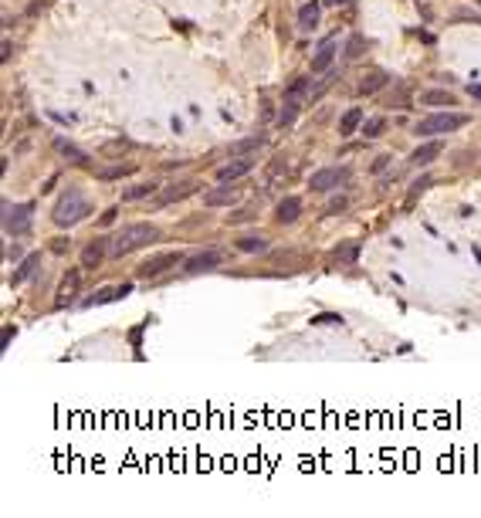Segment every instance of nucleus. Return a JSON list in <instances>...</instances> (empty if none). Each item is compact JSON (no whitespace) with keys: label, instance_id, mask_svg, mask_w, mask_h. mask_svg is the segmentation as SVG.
Returning <instances> with one entry per match:
<instances>
[{"label":"nucleus","instance_id":"obj_1","mask_svg":"<svg viewBox=\"0 0 481 518\" xmlns=\"http://www.w3.org/2000/svg\"><path fill=\"white\" fill-rule=\"evenodd\" d=\"M156 238H160V231H156L153 224H129V227H122L119 234L109 240V254H112V258L132 254V251L146 247L150 240H156Z\"/></svg>","mask_w":481,"mask_h":518},{"label":"nucleus","instance_id":"obj_2","mask_svg":"<svg viewBox=\"0 0 481 518\" xmlns=\"http://www.w3.org/2000/svg\"><path fill=\"white\" fill-rule=\"evenodd\" d=\"M92 214V203L81 197V190H68L65 197L54 203V214H51V220L58 224V227H72V224H79Z\"/></svg>","mask_w":481,"mask_h":518},{"label":"nucleus","instance_id":"obj_3","mask_svg":"<svg viewBox=\"0 0 481 518\" xmlns=\"http://www.w3.org/2000/svg\"><path fill=\"white\" fill-rule=\"evenodd\" d=\"M461 125H468V116H461V112H434V116L417 122L413 132H417L420 139H434V136L454 132V129H461Z\"/></svg>","mask_w":481,"mask_h":518},{"label":"nucleus","instance_id":"obj_4","mask_svg":"<svg viewBox=\"0 0 481 518\" xmlns=\"http://www.w3.org/2000/svg\"><path fill=\"white\" fill-rule=\"evenodd\" d=\"M31 220H34V203H17V207L3 203V231H7L10 238L28 234V231H31Z\"/></svg>","mask_w":481,"mask_h":518},{"label":"nucleus","instance_id":"obj_5","mask_svg":"<svg viewBox=\"0 0 481 518\" xmlns=\"http://www.w3.org/2000/svg\"><path fill=\"white\" fill-rule=\"evenodd\" d=\"M176 265H183V254L180 251H163V254H153L150 261H143L136 268V278H160L163 271H170Z\"/></svg>","mask_w":481,"mask_h":518},{"label":"nucleus","instance_id":"obj_6","mask_svg":"<svg viewBox=\"0 0 481 518\" xmlns=\"http://www.w3.org/2000/svg\"><path fill=\"white\" fill-rule=\"evenodd\" d=\"M346 180H349V169H346V166H325V169H319V173H312L309 187L319 190V194H325V190H336V187L346 183Z\"/></svg>","mask_w":481,"mask_h":518},{"label":"nucleus","instance_id":"obj_7","mask_svg":"<svg viewBox=\"0 0 481 518\" xmlns=\"http://www.w3.org/2000/svg\"><path fill=\"white\" fill-rule=\"evenodd\" d=\"M224 261V251H217V247H207V251H201V254H194L190 261H187V275H203V271H214L217 265Z\"/></svg>","mask_w":481,"mask_h":518},{"label":"nucleus","instance_id":"obj_8","mask_svg":"<svg viewBox=\"0 0 481 518\" xmlns=\"http://www.w3.org/2000/svg\"><path fill=\"white\" fill-rule=\"evenodd\" d=\"M254 156H238V160H231L227 166H221L217 169V180L221 183H234V180H240V176H247L251 169H254Z\"/></svg>","mask_w":481,"mask_h":518},{"label":"nucleus","instance_id":"obj_9","mask_svg":"<svg viewBox=\"0 0 481 518\" xmlns=\"http://www.w3.org/2000/svg\"><path fill=\"white\" fill-rule=\"evenodd\" d=\"M441 153H444V143H441V139H427L424 146H417V149L410 153V163H413V166H431V163L438 160Z\"/></svg>","mask_w":481,"mask_h":518},{"label":"nucleus","instance_id":"obj_10","mask_svg":"<svg viewBox=\"0 0 481 518\" xmlns=\"http://www.w3.org/2000/svg\"><path fill=\"white\" fill-rule=\"evenodd\" d=\"M197 180H183V183H176V187H170V190H163L160 197H156V207H166V203H176V200L190 197V194H197Z\"/></svg>","mask_w":481,"mask_h":518},{"label":"nucleus","instance_id":"obj_11","mask_svg":"<svg viewBox=\"0 0 481 518\" xmlns=\"http://www.w3.org/2000/svg\"><path fill=\"white\" fill-rule=\"evenodd\" d=\"M105 251H109V244H105V238L92 240L85 251H81V268L85 271H92V268H99L102 265V258H105Z\"/></svg>","mask_w":481,"mask_h":518},{"label":"nucleus","instance_id":"obj_12","mask_svg":"<svg viewBox=\"0 0 481 518\" xmlns=\"http://www.w3.org/2000/svg\"><path fill=\"white\" fill-rule=\"evenodd\" d=\"M336 51H339V48H336V41L329 38L319 48V54L312 58V75H322V72H329V68H332V61H336Z\"/></svg>","mask_w":481,"mask_h":518},{"label":"nucleus","instance_id":"obj_13","mask_svg":"<svg viewBox=\"0 0 481 518\" xmlns=\"http://www.w3.org/2000/svg\"><path fill=\"white\" fill-rule=\"evenodd\" d=\"M356 258H360V240H342V244L332 251V261H336L339 268H349V265H356Z\"/></svg>","mask_w":481,"mask_h":518},{"label":"nucleus","instance_id":"obj_14","mask_svg":"<svg viewBox=\"0 0 481 518\" xmlns=\"http://www.w3.org/2000/svg\"><path fill=\"white\" fill-rule=\"evenodd\" d=\"M132 291V284H119V288H102V291H95L92 298H85L81 305L85 309H92V305H102V302H112V298H125Z\"/></svg>","mask_w":481,"mask_h":518},{"label":"nucleus","instance_id":"obj_15","mask_svg":"<svg viewBox=\"0 0 481 518\" xmlns=\"http://www.w3.org/2000/svg\"><path fill=\"white\" fill-rule=\"evenodd\" d=\"M234 200H238V190H234V187H217V190L203 194V203H207V207H231Z\"/></svg>","mask_w":481,"mask_h":518},{"label":"nucleus","instance_id":"obj_16","mask_svg":"<svg viewBox=\"0 0 481 518\" xmlns=\"http://www.w3.org/2000/svg\"><path fill=\"white\" fill-rule=\"evenodd\" d=\"M319 28V3H302L298 7V31H316Z\"/></svg>","mask_w":481,"mask_h":518},{"label":"nucleus","instance_id":"obj_17","mask_svg":"<svg viewBox=\"0 0 481 518\" xmlns=\"http://www.w3.org/2000/svg\"><path fill=\"white\" fill-rule=\"evenodd\" d=\"M298 214H302V200L298 197H285L278 203V224H291V220H298Z\"/></svg>","mask_w":481,"mask_h":518},{"label":"nucleus","instance_id":"obj_18","mask_svg":"<svg viewBox=\"0 0 481 518\" xmlns=\"http://www.w3.org/2000/svg\"><path fill=\"white\" fill-rule=\"evenodd\" d=\"M265 143H268V132H254V136H247V139L234 143V146H231V153H234V156H247L251 149H261Z\"/></svg>","mask_w":481,"mask_h":518},{"label":"nucleus","instance_id":"obj_19","mask_svg":"<svg viewBox=\"0 0 481 518\" xmlns=\"http://www.w3.org/2000/svg\"><path fill=\"white\" fill-rule=\"evenodd\" d=\"M360 125H362V109H356V105H353V109H349V112L339 119V136H353Z\"/></svg>","mask_w":481,"mask_h":518},{"label":"nucleus","instance_id":"obj_20","mask_svg":"<svg viewBox=\"0 0 481 518\" xmlns=\"http://www.w3.org/2000/svg\"><path fill=\"white\" fill-rule=\"evenodd\" d=\"M298 102H302V99H295V95H288V92H285V102H281V116H278L281 125H291V122H295V116H298Z\"/></svg>","mask_w":481,"mask_h":518},{"label":"nucleus","instance_id":"obj_21","mask_svg":"<svg viewBox=\"0 0 481 518\" xmlns=\"http://www.w3.org/2000/svg\"><path fill=\"white\" fill-rule=\"evenodd\" d=\"M156 190H160L156 183H136V187H129V190L122 194V200H125V203H129V200H146V197H153Z\"/></svg>","mask_w":481,"mask_h":518},{"label":"nucleus","instance_id":"obj_22","mask_svg":"<svg viewBox=\"0 0 481 518\" xmlns=\"http://www.w3.org/2000/svg\"><path fill=\"white\" fill-rule=\"evenodd\" d=\"M75 291H79V271H72L68 278L61 281V291H58V305L72 302V298H75Z\"/></svg>","mask_w":481,"mask_h":518},{"label":"nucleus","instance_id":"obj_23","mask_svg":"<svg viewBox=\"0 0 481 518\" xmlns=\"http://www.w3.org/2000/svg\"><path fill=\"white\" fill-rule=\"evenodd\" d=\"M238 251H244V254H261V251H268V240H265V238H254V234H247V238L238 240Z\"/></svg>","mask_w":481,"mask_h":518},{"label":"nucleus","instance_id":"obj_24","mask_svg":"<svg viewBox=\"0 0 481 518\" xmlns=\"http://www.w3.org/2000/svg\"><path fill=\"white\" fill-rule=\"evenodd\" d=\"M387 81H390V79H387L383 72H373L369 79H362V81H360V95H373V92H380V88H383Z\"/></svg>","mask_w":481,"mask_h":518},{"label":"nucleus","instance_id":"obj_25","mask_svg":"<svg viewBox=\"0 0 481 518\" xmlns=\"http://www.w3.org/2000/svg\"><path fill=\"white\" fill-rule=\"evenodd\" d=\"M420 102H424V105H454V95H451V92H441V88H434V92H424V95H420Z\"/></svg>","mask_w":481,"mask_h":518},{"label":"nucleus","instance_id":"obj_26","mask_svg":"<svg viewBox=\"0 0 481 518\" xmlns=\"http://www.w3.org/2000/svg\"><path fill=\"white\" fill-rule=\"evenodd\" d=\"M38 261H41L38 254H28V258L21 261V268L14 271V278H10V284H21V281H24V278H28V275H31V271H34V265H38Z\"/></svg>","mask_w":481,"mask_h":518},{"label":"nucleus","instance_id":"obj_27","mask_svg":"<svg viewBox=\"0 0 481 518\" xmlns=\"http://www.w3.org/2000/svg\"><path fill=\"white\" fill-rule=\"evenodd\" d=\"M383 129H387V119H383V116H376V119H369L366 125H362V136H366V139H376Z\"/></svg>","mask_w":481,"mask_h":518},{"label":"nucleus","instance_id":"obj_28","mask_svg":"<svg viewBox=\"0 0 481 518\" xmlns=\"http://www.w3.org/2000/svg\"><path fill=\"white\" fill-rule=\"evenodd\" d=\"M362 48H366V38H362V34H353L349 44H346V58H349V61H356V58L362 54Z\"/></svg>","mask_w":481,"mask_h":518},{"label":"nucleus","instance_id":"obj_29","mask_svg":"<svg viewBox=\"0 0 481 518\" xmlns=\"http://www.w3.org/2000/svg\"><path fill=\"white\" fill-rule=\"evenodd\" d=\"M54 146H58V153H65V156H72L75 163H85V153L81 149H75L68 139H54Z\"/></svg>","mask_w":481,"mask_h":518},{"label":"nucleus","instance_id":"obj_30","mask_svg":"<svg viewBox=\"0 0 481 518\" xmlns=\"http://www.w3.org/2000/svg\"><path fill=\"white\" fill-rule=\"evenodd\" d=\"M125 173H132V166H116V169H105V173H102V180H116V176H125Z\"/></svg>","mask_w":481,"mask_h":518},{"label":"nucleus","instance_id":"obj_31","mask_svg":"<svg viewBox=\"0 0 481 518\" xmlns=\"http://www.w3.org/2000/svg\"><path fill=\"white\" fill-rule=\"evenodd\" d=\"M244 220H254V214H251V210H238V214L227 217V224H244Z\"/></svg>","mask_w":481,"mask_h":518},{"label":"nucleus","instance_id":"obj_32","mask_svg":"<svg viewBox=\"0 0 481 518\" xmlns=\"http://www.w3.org/2000/svg\"><path fill=\"white\" fill-rule=\"evenodd\" d=\"M427 187H431V180H417V183H413V190H410V203H413V200H417V194H424V190H427Z\"/></svg>","mask_w":481,"mask_h":518},{"label":"nucleus","instance_id":"obj_33","mask_svg":"<svg viewBox=\"0 0 481 518\" xmlns=\"http://www.w3.org/2000/svg\"><path fill=\"white\" fill-rule=\"evenodd\" d=\"M316 325H339V322H342V315H316Z\"/></svg>","mask_w":481,"mask_h":518},{"label":"nucleus","instance_id":"obj_34","mask_svg":"<svg viewBox=\"0 0 481 518\" xmlns=\"http://www.w3.org/2000/svg\"><path fill=\"white\" fill-rule=\"evenodd\" d=\"M390 166V156H376V163H373V173H383Z\"/></svg>","mask_w":481,"mask_h":518},{"label":"nucleus","instance_id":"obj_35","mask_svg":"<svg viewBox=\"0 0 481 518\" xmlns=\"http://www.w3.org/2000/svg\"><path fill=\"white\" fill-rule=\"evenodd\" d=\"M112 220H116V207H112V210H105V214H102V224H112Z\"/></svg>","mask_w":481,"mask_h":518},{"label":"nucleus","instance_id":"obj_36","mask_svg":"<svg viewBox=\"0 0 481 518\" xmlns=\"http://www.w3.org/2000/svg\"><path fill=\"white\" fill-rule=\"evenodd\" d=\"M346 0H325V7H342Z\"/></svg>","mask_w":481,"mask_h":518},{"label":"nucleus","instance_id":"obj_37","mask_svg":"<svg viewBox=\"0 0 481 518\" xmlns=\"http://www.w3.org/2000/svg\"><path fill=\"white\" fill-rule=\"evenodd\" d=\"M471 95H478L481 99V85H471Z\"/></svg>","mask_w":481,"mask_h":518}]
</instances>
